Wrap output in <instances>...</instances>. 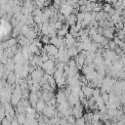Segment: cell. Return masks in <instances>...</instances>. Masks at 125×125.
<instances>
[{
    "label": "cell",
    "mask_w": 125,
    "mask_h": 125,
    "mask_svg": "<svg viewBox=\"0 0 125 125\" xmlns=\"http://www.w3.org/2000/svg\"><path fill=\"white\" fill-rule=\"evenodd\" d=\"M44 71H43V69L42 68H37V69H35L32 73H31V79L33 80V83H39L40 84V82H41V80H42V78H43V76H44Z\"/></svg>",
    "instance_id": "cell-1"
},
{
    "label": "cell",
    "mask_w": 125,
    "mask_h": 125,
    "mask_svg": "<svg viewBox=\"0 0 125 125\" xmlns=\"http://www.w3.org/2000/svg\"><path fill=\"white\" fill-rule=\"evenodd\" d=\"M42 112H43V115L46 116V117H48V118H53L54 116H56L55 106L50 105V104H47L46 107L44 108V110Z\"/></svg>",
    "instance_id": "cell-2"
},
{
    "label": "cell",
    "mask_w": 125,
    "mask_h": 125,
    "mask_svg": "<svg viewBox=\"0 0 125 125\" xmlns=\"http://www.w3.org/2000/svg\"><path fill=\"white\" fill-rule=\"evenodd\" d=\"M83 109H84V106H83L81 104H79L73 106L72 115L75 117V119H78V118L83 117Z\"/></svg>",
    "instance_id": "cell-3"
},
{
    "label": "cell",
    "mask_w": 125,
    "mask_h": 125,
    "mask_svg": "<svg viewBox=\"0 0 125 125\" xmlns=\"http://www.w3.org/2000/svg\"><path fill=\"white\" fill-rule=\"evenodd\" d=\"M72 7L71 6H69L68 4H62L61 5V7H60V13L62 14V15H63L64 17H67V16H69V15H71V13H72Z\"/></svg>",
    "instance_id": "cell-4"
},
{
    "label": "cell",
    "mask_w": 125,
    "mask_h": 125,
    "mask_svg": "<svg viewBox=\"0 0 125 125\" xmlns=\"http://www.w3.org/2000/svg\"><path fill=\"white\" fill-rule=\"evenodd\" d=\"M67 102H68L69 105L73 107V106H75V105H77V104H80V99H79V97H78L76 94L71 93V94L68 96V98H67Z\"/></svg>",
    "instance_id": "cell-5"
},
{
    "label": "cell",
    "mask_w": 125,
    "mask_h": 125,
    "mask_svg": "<svg viewBox=\"0 0 125 125\" xmlns=\"http://www.w3.org/2000/svg\"><path fill=\"white\" fill-rule=\"evenodd\" d=\"M81 89H82L83 95H84V97H85L86 99H90V98H92V96H93V92H94V89H93V88L89 87L88 85H85V86H82Z\"/></svg>",
    "instance_id": "cell-6"
},
{
    "label": "cell",
    "mask_w": 125,
    "mask_h": 125,
    "mask_svg": "<svg viewBox=\"0 0 125 125\" xmlns=\"http://www.w3.org/2000/svg\"><path fill=\"white\" fill-rule=\"evenodd\" d=\"M41 68H42L45 72H46V71H48V70L54 69V68H55V62H54V61H53V60H48L47 62H43V64H42Z\"/></svg>",
    "instance_id": "cell-7"
},
{
    "label": "cell",
    "mask_w": 125,
    "mask_h": 125,
    "mask_svg": "<svg viewBox=\"0 0 125 125\" xmlns=\"http://www.w3.org/2000/svg\"><path fill=\"white\" fill-rule=\"evenodd\" d=\"M28 100H29L30 105H31L32 107H35V106H36V104L38 103V101H39L40 99H39V97H38V95H37L36 93H31V92H30L29 97H28Z\"/></svg>",
    "instance_id": "cell-8"
},
{
    "label": "cell",
    "mask_w": 125,
    "mask_h": 125,
    "mask_svg": "<svg viewBox=\"0 0 125 125\" xmlns=\"http://www.w3.org/2000/svg\"><path fill=\"white\" fill-rule=\"evenodd\" d=\"M103 36L106 39H113L114 38V27L113 28H106V29H104V33H103Z\"/></svg>",
    "instance_id": "cell-9"
},
{
    "label": "cell",
    "mask_w": 125,
    "mask_h": 125,
    "mask_svg": "<svg viewBox=\"0 0 125 125\" xmlns=\"http://www.w3.org/2000/svg\"><path fill=\"white\" fill-rule=\"evenodd\" d=\"M56 100H57V103L58 104H62L63 102H65L67 99L65 97V94L63 92V90H59L57 95H56Z\"/></svg>",
    "instance_id": "cell-10"
},
{
    "label": "cell",
    "mask_w": 125,
    "mask_h": 125,
    "mask_svg": "<svg viewBox=\"0 0 125 125\" xmlns=\"http://www.w3.org/2000/svg\"><path fill=\"white\" fill-rule=\"evenodd\" d=\"M65 22H66V24H68V25H74V24H76V22H77V18H76V15H73V14H71V15H69V16H67V17H65Z\"/></svg>",
    "instance_id": "cell-11"
},
{
    "label": "cell",
    "mask_w": 125,
    "mask_h": 125,
    "mask_svg": "<svg viewBox=\"0 0 125 125\" xmlns=\"http://www.w3.org/2000/svg\"><path fill=\"white\" fill-rule=\"evenodd\" d=\"M46 103L43 101V100H39L38 101V103L36 104V106H35V109L37 110V111H39V112H41V111H43L44 110V108L46 107Z\"/></svg>",
    "instance_id": "cell-12"
},
{
    "label": "cell",
    "mask_w": 125,
    "mask_h": 125,
    "mask_svg": "<svg viewBox=\"0 0 125 125\" xmlns=\"http://www.w3.org/2000/svg\"><path fill=\"white\" fill-rule=\"evenodd\" d=\"M16 117H17V121H18L19 125H23L24 122L26 121V115H25V113H18Z\"/></svg>",
    "instance_id": "cell-13"
},
{
    "label": "cell",
    "mask_w": 125,
    "mask_h": 125,
    "mask_svg": "<svg viewBox=\"0 0 125 125\" xmlns=\"http://www.w3.org/2000/svg\"><path fill=\"white\" fill-rule=\"evenodd\" d=\"M66 49H67V48H66ZM78 54H79V52H78L76 46L67 49V55L69 56V58H70V57H76Z\"/></svg>",
    "instance_id": "cell-14"
},
{
    "label": "cell",
    "mask_w": 125,
    "mask_h": 125,
    "mask_svg": "<svg viewBox=\"0 0 125 125\" xmlns=\"http://www.w3.org/2000/svg\"><path fill=\"white\" fill-rule=\"evenodd\" d=\"M15 65H16V63H15L14 60L13 59H9L7 63H6V67L5 68L8 69L9 71H12V70H15Z\"/></svg>",
    "instance_id": "cell-15"
},
{
    "label": "cell",
    "mask_w": 125,
    "mask_h": 125,
    "mask_svg": "<svg viewBox=\"0 0 125 125\" xmlns=\"http://www.w3.org/2000/svg\"><path fill=\"white\" fill-rule=\"evenodd\" d=\"M91 39H93V42L95 43H98V44H102V42L104 40V37L102 35V34H99L97 33L95 36H93Z\"/></svg>",
    "instance_id": "cell-16"
},
{
    "label": "cell",
    "mask_w": 125,
    "mask_h": 125,
    "mask_svg": "<svg viewBox=\"0 0 125 125\" xmlns=\"http://www.w3.org/2000/svg\"><path fill=\"white\" fill-rule=\"evenodd\" d=\"M29 29H30V27H29L28 25L23 24V25L21 26V34L23 35V36H25V35L27 34V32L29 31Z\"/></svg>",
    "instance_id": "cell-17"
},
{
    "label": "cell",
    "mask_w": 125,
    "mask_h": 125,
    "mask_svg": "<svg viewBox=\"0 0 125 125\" xmlns=\"http://www.w3.org/2000/svg\"><path fill=\"white\" fill-rule=\"evenodd\" d=\"M40 40H41V42H42L43 44H45V45H48V44H50V40H51V37H50L49 35H42V37L40 38Z\"/></svg>",
    "instance_id": "cell-18"
},
{
    "label": "cell",
    "mask_w": 125,
    "mask_h": 125,
    "mask_svg": "<svg viewBox=\"0 0 125 125\" xmlns=\"http://www.w3.org/2000/svg\"><path fill=\"white\" fill-rule=\"evenodd\" d=\"M67 65L69 67V69H76V62H75V60L74 59H70L67 62Z\"/></svg>",
    "instance_id": "cell-19"
},
{
    "label": "cell",
    "mask_w": 125,
    "mask_h": 125,
    "mask_svg": "<svg viewBox=\"0 0 125 125\" xmlns=\"http://www.w3.org/2000/svg\"><path fill=\"white\" fill-rule=\"evenodd\" d=\"M111 9H112V7H111V5L108 4V3H104V4L103 5V11H104V13H107V14H108Z\"/></svg>",
    "instance_id": "cell-20"
},
{
    "label": "cell",
    "mask_w": 125,
    "mask_h": 125,
    "mask_svg": "<svg viewBox=\"0 0 125 125\" xmlns=\"http://www.w3.org/2000/svg\"><path fill=\"white\" fill-rule=\"evenodd\" d=\"M107 47H108L109 50H111V51H115V49L117 48V45L115 44V42H114L113 40H109V41H108V45H107Z\"/></svg>",
    "instance_id": "cell-21"
},
{
    "label": "cell",
    "mask_w": 125,
    "mask_h": 125,
    "mask_svg": "<svg viewBox=\"0 0 125 125\" xmlns=\"http://www.w3.org/2000/svg\"><path fill=\"white\" fill-rule=\"evenodd\" d=\"M117 78H120V80H125V67H123L121 70H119Z\"/></svg>",
    "instance_id": "cell-22"
},
{
    "label": "cell",
    "mask_w": 125,
    "mask_h": 125,
    "mask_svg": "<svg viewBox=\"0 0 125 125\" xmlns=\"http://www.w3.org/2000/svg\"><path fill=\"white\" fill-rule=\"evenodd\" d=\"M101 97L104 100V104H106V103L109 102V93H103V94H101Z\"/></svg>",
    "instance_id": "cell-23"
},
{
    "label": "cell",
    "mask_w": 125,
    "mask_h": 125,
    "mask_svg": "<svg viewBox=\"0 0 125 125\" xmlns=\"http://www.w3.org/2000/svg\"><path fill=\"white\" fill-rule=\"evenodd\" d=\"M75 125H86V121H85V119L83 117L78 118L75 121Z\"/></svg>",
    "instance_id": "cell-24"
},
{
    "label": "cell",
    "mask_w": 125,
    "mask_h": 125,
    "mask_svg": "<svg viewBox=\"0 0 125 125\" xmlns=\"http://www.w3.org/2000/svg\"><path fill=\"white\" fill-rule=\"evenodd\" d=\"M62 25H63L62 21H57L55 22V28H56L57 30H60V29H62Z\"/></svg>",
    "instance_id": "cell-25"
},
{
    "label": "cell",
    "mask_w": 125,
    "mask_h": 125,
    "mask_svg": "<svg viewBox=\"0 0 125 125\" xmlns=\"http://www.w3.org/2000/svg\"><path fill=\"white\" fill-rule=\"evenodd\" d=\"M114 28H116L117 30H122V29L124 28V24H123V22L119 21V22L115 23V24H114Z\"/></svg>",
    "instance_id": "cell-26"
},
{
    "label": "cell",
    "mask_w": 125,
    "mask_h": 125,
    "mask_svg": "<svg viewBox=\"0 0 125 125\" xmlns=\"http://www.w3.org/2000/svg\"><path fill=\"white\" fill-rule=\"evenodd\" d=\"M35 4L37 5V8H39V9H41V8H43V7L45 6V1H42V0H39V1H36V2H35Z\"/></svg>",
    "instance_id": "cell-27"
},
{
    "label": "cell",
    "mask_w": 125,
    "mask_h": 125,
    "mask_svg": "<svg viewBox=\"0 0 125 125\" xmlns=\"http://www.w3.org/2000/svg\"><path fill=\"white\" fill-rule=\"evenodd\" d=\"M11 123H12V122H11L9 119H7L6 117L1 121V125H11Z\"/></svg>",
    "instance_id": "cell-28"
},
{
    "label": "cell",
    "mask_w": 125,
    "mask_h": 125,
    "mask_svg": "<svg viewBox=\"0 0 125 125\" xmlns=\"http://www.w3.org/2000/svg\"><path fill=\"white\" fill-rule=\"evenodd\" d=\"M121 96L125 98V90H124V91H122V94H121Z\"/></svg>",
    "instance_id": "cell-29"
},
{
    "label": "cell",
    "mask_w": 125,
    "mask_h": 125,
    "mask_svg": "<svg viewBox=\"0 0 125 125\" xmlns=\"http://www.w3.org/2000/svg\"><path fill=\"white\" fill-rule=\"evenodd\" d=\"M110 125H117V122H111Z\"/></svg>",
    "instance_id": "cell-30"
},
{
    "label": "cell",
    "mask_w": 125,
    "mask_h": 125,
    "mask_svg": "<svg viewBox=\"0 0 125 125\" xmlns=\"http://www.w3.org/2000/svg\"><path fill=\"white\" fill-rule=\"evenodd\" d=\"M99 125H104V124H103V123H101V122H100V124H99Z\"/></svg>",
    "instance_id": "cell-31"
}]
</instances>
